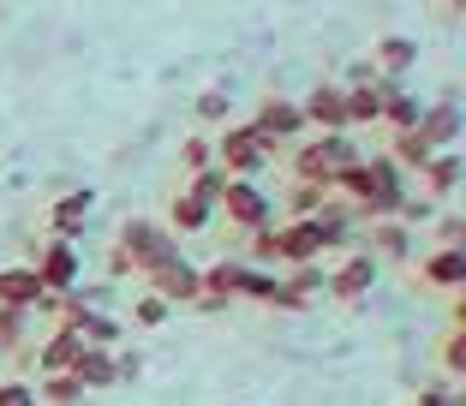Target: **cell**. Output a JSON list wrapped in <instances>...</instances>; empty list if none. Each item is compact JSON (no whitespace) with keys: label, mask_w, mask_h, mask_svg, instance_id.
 Returning a JSON list of instances; mask_svg holds the SVG:
<instances>
[{"label":"cell","mask_w":466,"mask_h":406,"mask_svg":"<svg viewBox=\"0 0 466 406\" xmlns=\"http://www.w3.org/2000/svg\"><path fill=\"white\" fill-rule=\"evenodd\" d=\"M454 126H461V114H454V102H442L437 114H431V126H425V137H437V144H449L454 137Z\"/></svg>","instance_id":"4"},{"label":"cell","mask_w":466,"mask_h":406,"mask_svg":"<svg viewBox=\"0 0 466 406\" xmlns=\"http://www.w3.org/2000/svg\"><path fill=\"white\" fill-rule=\"evenodd\" d=\"M78 370H84L90 382H102V377H108V359H102V352H84V359H78Z\"/></svg>","instance_id":"11"},{"label":"cell","mask_w":466,"mask_h":406,"mask_svg":"<svg viewBox=\"0 0 466 406\" xmlns=\"http://www.w3.org/2000/svg\"><path fill=\"white\" fill-rule=\"evenodd\" d=\"M365 281H370V263H347V275H341V293H359Z\"/></svg>","instance_id":"10"},{"label":"cell","mask_w":466,"mask_h":406,"mask_svg":"<svg viewBox=\"0 0 466 406\" xmlns=\"http://www.w3.org/2000/svg\"><path fill=\"white\" fill-rule=\"evenodd\" d=\"M0 406H30V401H25V394L13 389V394H0Z\"/></svg>","instance_id":"15"},{"label":"cell","mask_w":466,"mask_h":406,"mask_svg":"<svg viewBox=\"0 0 466 406\" xmlns=\"http://www.w3.org/2000/svg\"><path fill=\"white\" fill-rule=\"evenodd\" d=\"M198 108H204V114H209V120H216V114H221V108H228V96H221V90H209V96H204V102H198Z\"/></svg>","instance_id":"14"},{"label":"cell","mask_w":466,"mask_h":406,"mask_svg":"<svg viewBox=\"0 0 466 406\" xmlns=\"http://www.w3.org/2000/svg\"><path fill=\"white\" fill-rule=\"evenodd\" d=\"M454 179H461V162H454V156H442V162L431 167V186H437V191H449Z\"/></svg>","instance_id":"8"},{"label":"cell","mask_w":466,"mask_h":406,"mask_svg":"<svg viewBox=\"0 0 466 406\" xmlns=\"http://www.w3.org/2000/svg\"><path fill=\"white\" fill-rule=\"evenodd\" d=\"M48 281H72V251H55V258H48Z\"/></svg>","instance_id":"12"},{"label":"cell","mask_w":466,"mask_h":406,"mask_svg":"<svg viewBox=\"0 0 466 406\" xmlns=\"http://www.w3.org/2000/svg\"><path fill=\"white\" fill-rule=\"evenodd\" d=\"M228 209L246 221V228H258V221H263V198L251 186H228Z\"/></svg>","instance_id":"2"},{"label":"cell","mask_w":466,"mask_h":406,"mask_svg":"<svg viewBox=\"0 0 466 406\" xmlns=\"http://www.w3.org/2000/svg\"><path fill=\"white\" fill-rule=\"evenodd\" d=\"M311 120H347L341 96H335V90H317V96H311Z\"/></svg>","instance_id":"6"},{"label":"cell","mask_w":466,"mask_h":406,"mask_svg":"<svg viewBox=\"0 0 466 406\" xmlns=\"http://www.w3.org/2000/svg\"><path fill=\"white\" fill-rule=\"evenodd\" d=\"M162 311H167L162 299H144V311H137V323H162Z\"/></svg>","instance_id":"13"},{"label":"cell","mask_w":466,"mask_h":406,"mask_svg":"<svg viewBox=\"0 0 466 406\" xmlns=\"http://www.w3.org/2000/svg\"><path fill=\"white\" fill-rule=\"evenodd\" d=\"M383 60H389V66H407V60H412V42L389 36V42H383Z\"/></svg>","instance_id":"9"},{"label":"cell","mask_w":466,"mask_h":406,"mask_svg":"<svg viewBox=\"0 0 466 406\" xmlns=\"http://www.w3.org/2000/svg\"><path fill=\"white\" fill-rule=\"evenodd\" d=\"M84 209H90V191H84V198H66V203H60V209H55V221H60V228H78V216H84Z\"/></svg>","instance_id":"7"},{"label":"cell","mask_w":466,"mask_h":406,"mask_svg":"<svg viewBox=\"0 0 466 406\" xmlns=\"http://www.w3.org/2000/svg\"><path fill=\"white\" fill-rule=\"evenodd\" d=\"M466 275V263H461V251H442L437 263H431V281H442V287H454Z\"/></svg>","instance_id":"5"},{"label":"cell","mask_w":466,"mask_h":406,"mask_svg":"<svg viewBox=\"0 0 466 406\" xmlns=\"http://www.w3.org/2000/svg\"><path fill=\"white\" fill-rule=\"evenodd\" d=\"M174 221L179 228H209V198H198V191L174 198Z\"/></svg>","instance_id":"3"},{"label":"cell","mask_w":466,"mask_h":406,"mask_svg":"<svg viewBox=\"0 0 466 406\" xmlns=\"http://www.w3.org/2000/svg\"><path fill=\"white\" fill-rule=\"evenodd\" d=\"M299 126H305V114L288 108V102H269V108L258 114V137H293Z\"/></svg>","instance_id":"1"}]
</instances>
